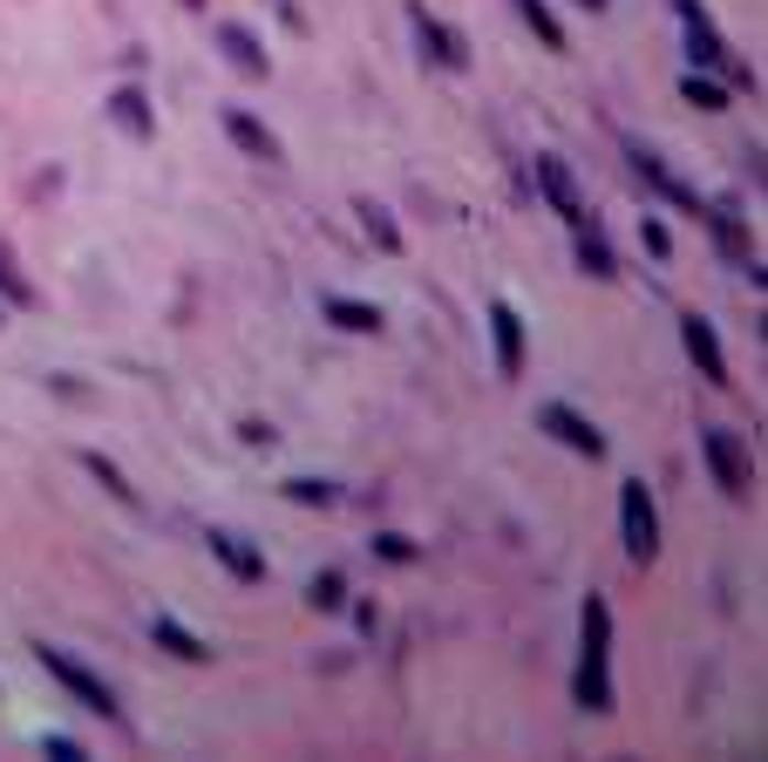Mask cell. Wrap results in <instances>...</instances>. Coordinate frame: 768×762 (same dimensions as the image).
Instances as JSON below:
<instances>
[{
	"mask_svg": "<svg viewBox=\"0 0 768 762\" xmlns=\"http://www.w3.org/2000/svg\"><path fill=\"white\" fill-rule=\"evenodd\" d=\"M572 701L592 715H613V607L598 592H585L578 607V674H572Z\"/></svg>",
	"mask_w": 768,
	"mask_h": 762,
	"instance_id": "6da1fadb",
	"label": "cell"
},
{
	"mask_svg": "<svg viewBox=\"0 0 768 762\" xmlns=\"http://www.w3.org/2000/svg\"><path fill=\"white\" fill-rule=\"evenodd\" d=\"M34 661H42L55 680H62V688L75 695V701H83L89 715H102V721H123V701H116V688H109V680L96 674V667H83V661H75V654H62V647H34Z\"/></svg>",
	"mask_w": 768,
	"mask_h": 762,
	"instance_id": "7a4b0ae2",
	"label": "cell"
},
{
	"mask_svg": "<svg viewBox=\"0 0 768 762\" xmlns=\"http://www.w3.org/2000/svg\"><path fill=\"white\" fill-rule=\"evenodd\" d=\"M619 538H626V558L632 566H653L660 558V511H653V491L639 484H619Z\"/></svg>",
	"mask_w": 768,
	"mask_h": 762,
	"instance_id": "3957f363",
	"label": "cell"
},
{
	"mask_svg": "<svg viewBox=\"0 0 768 762\" xmlns=\"http://www.w3.org/2000/svg\"><path fill=\"white\" fill-rule=\"evenodd\" d=\"M701 457H707V470H714V484H721V497H748L755 491V457H748V443L735 429H701Z\"/></svg>",
	"mask_w": 768,
	"mask_h": 762,
	"instance_id": "277c9868",
	"label": "cell"
},
{
	"mask_svg": "<svg viewBox=\"0 0 768 762\" xmlns=\"http://www.w3.org/2000/svg\"><path fill=\"white\" fill-rule=\"evenodd\" d=\"M409 21H415V42H422V55H429L435 68H450V75H463V68H469V42H463L456 28H442V21L422 8V0L409 8Z\"/></svg>",
	"mask_w": 768,
	"mask_h": 762,
	"instance_id": "5b68a950",
	"label": "cell"
},
{
	"mask_svg": "<svg viewBox=\"0 0 768 762\" xmlns=\"http://www.w3.org/2000/svg\"><path fill=\"white\" fill-rule=\"evenodd\" d=\"M680 347H686V361H694V375L707 388H727V354H721V341L701 313H680Z\"/></svg>",
	"mask_w": 768,
	"mask_h": 762,
	"instance_id": "8992f818",
	"label": "cell"
},
{
	"mask_svg": "<svg viewBox=\"0 0 768 762\" xmlns=\"http://www.w3.org/2000/svg\"><path fill=\"white\" fill-rule=\"evenodd\" d=\"M538 191L551 197V212H558L564 225H572V232H578V225H592V212H585V197H578L572 171H564V157H551V150L538 157Z\"/></svg>",
	"mask_w": 768,
	"mask_h": 762,
	"instance_id": "52a82bcc",
	"label": "cell"
},
{
	"mask_svg": "<svg viewBox=\"0 0 768 762\" xmlns=\"http://www.w3.org/2000/svg\"><path fill=\"white\" fill-rule=\"evenodd\" d=\"M701 218H707V232H714L721 259H727V266H742V272H755V232H748V218H742V212H727V205H701Z\"/></svg>",
	"mask_w": 768,
	"mask_h": 762,
	"instance_id": "ba28073f",
	"label": "cell"
},
{
	"mask_svg": "<svg viewBox=\"0 0 768 762\" xmlns=\"http://www.w3.org/2000/svg\"><path fill=\"white\" fill-rule=\"evenodd\" d=\"M538 422H544V429L558 436L564 450H578L585 463H598V457H605V436H598V429H592V422H585V416H578L572 403H544V409H538Z\"/></svg>",
	"mask_w": 768,
	"mask_h": 762,
	"instance_id": "9c48e42d",
	"label": "cell"
},
{
	"mask_svg": "<svg viewBox=\"0 0 768 762\" xmlns=\"http://www.w3.org/2000/svg\"><path fill=\"white\" fill-rule=\"evenodd\" d=\"M205 551L218 558V566H225L238 586H259V579H266V551H259V545H246L238 532H205Z\"/></svg>",
	"mask_w": 768,
	"mask_h": 762,
	"instance_id": "30bf717a",
	"label": "cell"
},
{
	"mask_svg": "<svg viewBox=\"0 0 768 762\" xmlns=\"http://www.w3.org/2000/svg\"><path fill=\"white\" fill-rule=\"evenodd\" d=\"M632 178H639L646 191H660L667 205H680V212H701V197H694V191H686V184L667 171V157H660V150H632Z\"/></svg>",
	"mask_w": 768,
	"mask_h": 762,
	"instance_id": "8fae6325",
	"label": "cell"
},
{
	"mask_svg": "<svg viewBox=\"0 0 768 762\" xmlns=\"http://www.w3.org/2000/svg\"><path fill=\"white\" fill-rule=\"evenodd\" d=\"M225 137L246 150V157H259V164H286V143H279L259 116H246V109H225Z\"/></svg>",
	"mask_w": 768,
	"mask_h": 762,
	"instance_id": "7c38bea8",
	"label": "cell"
},
{
	"mask_svg": "<svg viewBox=\"0 0 768 762\" xmlns=\"http://www.w3.org/2000/svg\"><path fill=\"white\" fill-rule=\"evenodd\" d=\"M490 341H497V368L523 375V313L510 300H490Z\"/></svg>",
	"mask_w": 768,
	"mask_h": 762,
	"instance_id": "4fadbf2b",
	"label": "cell"
},
{
	"mask_svg": "<svg viewBox=\"0 0 768 762\" xmlns=\"http://www.w3.org/2000/svg\"><path fill=\"white\" fill-rule=\"evenodd\" d=\"M150 640H156V647H164L171 661H191V667H205V661H212L205 640H197L184 620H171V613H150Z\"/></svg>",
	"mask_w": 768,
	"mask_h": 762,
	"instance_id": "5bb4252c",
	"label": "cell"
},
{
	"mask_svg": "<svg viewBox=\"0 0 768 762\" xmlns=\"http://www.w3.org/2000/svg\"><path fill=\"white\" fill-rule=\"evenodd\" d=\"M218 49H225V62H231L238 75H266V68H272L266 42H259L252 28H238V21H225V28H218Z\"/></svg>",
	"mask_w": 768,
	"mask_h": 762,
	"instance_id": "9a60e30c",
	"label": "cell"
},
{
	"mask_svg": "<svg viewBox=\"0 0 768 762\" xmlns=\"http://www.w3.org/2000/svg\"><path fill=\"white\" fill-rule=\"evenodd\" d=\"M320 313H327L340 334H381V307H375V300H347V293H327V300H320Z\"/></svg>",
	"mask_w": 768,
	"mask_h": 762,
	"instance_id": "2e32d148",
	"label": "cell"
},
{
	"mask_svg": "<svg viewBox=\"0 0 768 762\" xmlns=\"http://www.w3.org/2000/svg\"><path fill=\"white\" fill-rule=\"evenodd\" d=\"M109 124L123 130V137H156V109H150L143 89H116L109 96Z\"/></svg>",
	"mask_w": 768,
	"mask_h": 762,
	"instance_id": "e0dca14e",
	"label": "cell"
},
{
	"mask_svg": "<svg viewBox=\"0 0 768 762\" xmlns=\"http://www.w3.org/2000/svg\"><path fill=\"white\" fill-rule=\"evenodd\" d=\"M354 218H360V232H368V246H375V253H388V259L401 253V225L388 218V205H375V197H360V205H354Z\"/></svg>",
	"mask_w": 768,
	"mask_h": 762,
	"instance_id": "ac0fdd59",
	"label": "cell"
},
{
	"mask_svg": "<svg viewBox=\"0 0 768 762\" xmlns=\"http://www.w3.org/2000/svg\"><path fill=\"white\" fill-rule=\"evenodd\" d=\"M578 272H592V279H619V259H613V246H605L598 218L578 225Z\"/></svg>",
	"mask_w": 768,
	"mask_h": 762,
	"instance_id": "d6986e66",
	"label": "cell"
},
{
	"mask_svg": "<svg viewBox=\"0 0 768 762\" xmlns=\"http://www.w3.org/2000/svg\"><path fill=\"white\" fill-rule=\"evenodd\" d=\"M0 300H8V307H34V300H42V293H34V279L21 272V259H14L8 238H0Z\"/></svg>",
	"mask_w": 768,
	"mask_h": 762,
	"instance_id": "ffe728a7",
	"label": "cell"
},
{
	"mask_svg": "<svg viewBox=\"0 0 768 762\" xmlns=\"http://www.w3.org/2000/svg\"><path fill=\"white\" fill-rule=\"evenodd\" d=\"M680 96L694 103V109H707V116H721V109H727V89L714 83L707 68H686V75H680Z\"/></svg>",
	"mask_w": 768,
	"mask_h": 762,
	"instance_id": "44dd1931",
	"label": "cell"
},
{
	"mask_svg": "<svg viewBox=\"0 0 768 762\" xmlns=\"http://www.w3.org/2000/svg\"><path fill=\"white\" fill-rule=\"evenodd\" d=\"M510 8L523 14V28H531V34H538L544 49H564V21H558V14L544 8V0H510Z\"/></svg>",
	"mask_w": 768,
	"mask_h": 762,
	"instance_id": "7402d4cb",
	"label": "cell"
},
{
	"mask_svg": "<svg viewBox=\"0 0 768 762\" xmlns=\"http://www.w3.org/2000/svg\"><path fill=\"white\" fill-rule=\"evenodd\" d=\"M83 470L96 476V484H102V491H109L116 504H137V484H130V476H123V470H116L109 457H96V450H83Z\"/></svg>",
	"mask_w": 768,
	"mask_h": 762,
	"instance_id": "603a6c76",
	"label": "cell"
},
{
	"mask_svg": "<svg viewBox=\"0 0 768 762\" xmlns=\"http://www.w3.org/2000/svg\"><path fill=\"white\" fill-rule=\"evenodd\" d=\"M306 599H313L320 613H340V607H347V579H340V572H320V579L306 586Z\"/></svg>",
	"mask_w": 768,
	"mask_h": 762,
	"instance_id": "cb8c5ba5",
	"label": "cell"
},
{
	"mask_svg": "<svg viewBox=\"0 0 768 762\" xmlns=\"http://www.w3.org/2000/svg\"><path fill=\"white\" fill-rule=\"evenodd\" d=\"M375 551L388 558V566H415V558H422V545H409L401 532H381V538H375Z\"/></svg>",
	"mask_w": 768,
	"mask_h": 762,
	"instance_id": "d4e9b609",
	"label": "cell"
},
{
	"mask_svg": "<svg viewBox=\"0 0 768 762\" xmlns=\"http://www.w3.org/2000/svg\"><path fill=\"white\" fill-rule=\"evenodd\" d=\"M286 497L293 504H334V484H320V476H286Z\"/></svg>",
	"mask_w": 768,
	"mask_h": 762,
	"instance_id": "484cf974",
	"label": "cell"
},
{
	"mask_svg": "<svg viewBox=\"0 0 768 762\" xmlns=\"http://www.w3.org/2000/svg\"><path fill=\"white\" fill-rule=\"evenodd\" d=\"M639 238H646V253H653V259H667V253H673V238H667V225H660V218H639Z\"/></svg>",
	"mask_w": 768,
	"mask_h": 762,
	"instance_id": "4316f807",
	"label": "cell"
},
{
	"mask_svg": "<svg viewBox=\"0 0 768 762\" xmlns=\"http://www.w3.org/2000/svg\"><path fill=\"white\" fill-rule=\"evenodd\" d=\"M42 755H55V762H83V742H75V736H42Z\"/></svg>",
	"mask_w": 768,
	"mask_h": 762,
	"instance_id": "83f0119b",
	"label": "cell"
},
{
	"mask_svg": "<svg viewBox=\"0 0 768 762\" xmlns=\"http://www.w3.org/2000/svg\"><path fill=\"white\" fill-rule=\"evenodd\" d=\"M578 8H592V14H598V8H605V0H578Z\"/></svg>",
	"mask_w": 768,
	"mask_h": 762,
	"instance_id": "f1b7e54d",
	"label": "cell"
},
{
	"mask_svg": "<svg viewBox=\"0 0 768 762\" xmlns=\"http://www.w3.org/2000/svg\"><path fill=\"white\" fill-rule=\"evenodd\" d=\"M0 328H8V300H0Z\"/></svg>",
	"mask_w": 768,
	"mask_h": 762,
	"instance_id": "f546056e",
	"label": "cell"
},
{
	"mask_svg": "<svg viewBox=\"0 0 768 762\" xmlns=\"http://www.w3.org/2000/svg\"><path fill=\"white\" fill-rule=\"evenodd\" d=\"M184 8H205V0H184Z\"/></svg>",
	"mask_w": 768,
	"mask_h": 762,
	"instance_id": "4dcf8cb0",
	"label": "cell"
}]
</instances>
